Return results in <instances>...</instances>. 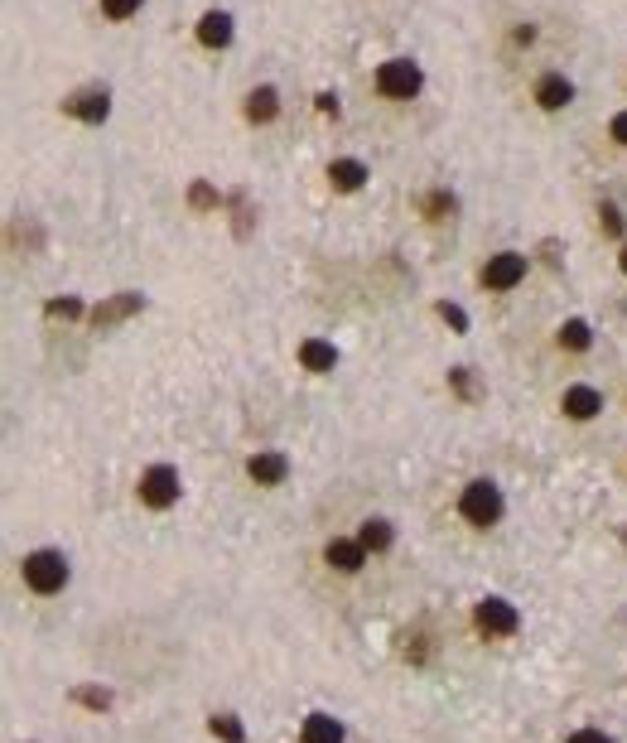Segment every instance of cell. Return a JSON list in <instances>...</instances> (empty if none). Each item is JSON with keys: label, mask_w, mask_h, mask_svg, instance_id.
Masks as SVG:
<instances>
[{"label": "cell", "mask_w": 627, "mask_h": 743, "mask_svg": "<svg viewBox=\"0 0 627 743\" xmlns=\"http://www.w3.org/2000/svg\"><path fill=\"white\" fill-rule=\"evenodd\" d=\"M328 184L338 193H357L367 184V165H362V160H333V165H328Z\"/></svg>", "instance_id": "obj_15"}, {"label": "cell", "mask_w": 627, "mask_h": 743, "mask_svg": "<svg viewBox=\"0 0 627 743\" xmlns=\"http://www.w3.org/2000/svg\"><path fill=\"white\" fill-rule=\"evenodd\" d=\"M565 743H613L608 734H599V729H579V734H570Z\"/></svg>", "instance_id": "obj_23"}, {"label": "cell", "mask_w": 627, "mask_h": 743, "mask_svg": "<svg viewBox=\"0 0 627 743\" xmlns=\"http://www.w3.org/2000/svg\"><path fill=\"white\" fill-rule=\"evenodd\" d=\"M439 314H444V319H449V324H454V329H459V333L468 329V314H464V309H459V304H439Z\"/></svg>", "instance_id": "obj_22"}, {"label": "cell", "mask_w": 627, "mask_h": 743, "mask_svg": "<svg viewBox=\"0 0 627 743\" xmlns=\"http://www.w3.org/2000/svg\"><path fill=\"white\" fill-rule=\"evenodd\" d=\"M20 575H25V584L34 594L49 599V594H58V589L68 584L73 570H68V555L63 551H29L25 560H20Z\"/></svg>", "instance_id": "obj_2"}, {"label": "cell", "mask_w": 627, "mask_h": 743, "mask_svg": "<svg viewBox=\"0 0 627 743\" xmlns=\"http://www.w3.org/2000/svg\"><path fill=\"white\" fill-rule=\"evenodd\" d=\"M63 111H68V116H78V121H92V126H97V121H107L111 97L102 92V87H92V92H78V97H68V102H63Z\"/></svg>", "instance_id": "obj_8"}, {"label": "cell", "mask_w": 627, "mask_h": 743, "mask_svg": "<svg viewBox=\"0 0 627 743\" xmlns=\"http://www.w3.org/2000/svg\"><path fill=\"white\" fill-rule=\"evenodd\" d=\"M300 362H304V372H333V367H338V348L324 343V338H304Z\"/></svg>", "instance_id": "obj_13"}, {"label": "cell", "mask_w": 627, "mask_h": 743, "mask_svg": "<svg viewBox=\"0 0 627 743\" xmlns=\"http://www.w3.org/2000/svg\"><path fill=\"white\" fill-rule=\"evenodd\" d=\"M319 111H333V116H338V97H333V92H319Z\"/></svg>", "instance_id": "obj_25"}, {"label": "cell", "mask_w": 627, "mask_h": 743, "mask_svg": "<svg viewBox=\"0 0 627 743\" xmlns=\"http://www.w3.org/2000/svg\"><path fill=\"white\" fill-rule=\"evenodd\" d=\"M140 10V0H102V15L107 20H131Z\"/></svg>", "instance_id": "obj_20"}, {"label": "cell", "mask_w": 627, "mask_h": 743, "mask_svg": "<svg viewBox=\"0 0 627 743\" xmlns=\"http://www.w3.org/2000/svg\"><path fill=\"white\" fill-rule=\"evenodd\" d=\"M618 266H623V276H627V247H623V256H618Z\"/></svg>", "instance_id": "obj_26"}, {"label": "cell", "mask_w": 627, "mask_h": 743, "mask_svg": "<svg viewBox=\"0 0 627 743\" xmlns=\"http://www.w3.org/2000/svg\"><path fill=\"white\" fill-rule=\"evenodd\" d=\"M473 623H478V633H488V637H512L521 628V613L517 604H507V599H483V604L473 608Z\"/></svg>", "instance_id": "obj_5"}, {"label": "cell", "mask_w": 627, "mask_h": 743, "mask_svg": "<svg viewBox=\"0 0 627 743\" xmlns=\"http://www.w3.org/2000/svg\"><path fill=\"white\" fill-rule=\"evenodd\" d=\"M198 39H203L208 49H227V44H232V15H227V10H208V15L198 20Z\"/></svg>", "instance_id": "obj_12"}, {"label": "cell", "mask_w": 627, "mask_h": 743, "mask_svg": "<svg viewBox=\"0 0 627 743\" xmlns=\"http://www.w3.org/2000/svg\"><path fill=\"white\" fill-rule=\"evenodd\" d=\"M324 560L338 570V575H357V570L367 565V551H362V541H343V536H338V541H328L324 546Z\"/></svg>", "instance_id": "obj_9"}, {"label": "cell", "mask_w": 627, "mask_h": 743, "mask_svg": "<svg viewBox=\"0 0 627 743\" xmlns=\"http://www.w3.org/2000/svg\"><path fill=\"white\" fill-rule=\"evenodd\" d=\"M246 473H251L256 488H280V483L290 478V459H285L280 449H261V454L246 459Z\"/></svg>", "instance_id": "obj_7"}, {"label": "cell", "mask_w": 627, "mask_h": 743, "mask_svg": "<svg viewBox=\"0 0 627 743\" xmlns=\"http://www.w3.org/2000/svg\"><path fill=\"white\" fill-rule=\"evenodd\" d=\"M140 502L155 507V512L174 507V502H179V468H169V464L145 468V473H140Z\"/></svg>", "instance_id": "obj_4"}, {"label": "cell", "mask_w": 627, "mask_h": 743, "mask_svg": "<svg viewBox=\"0 0 627 743\" xmlns=\"http://www.w3.org/2000/svg\"><path fill=\"white\" fill-rule=\"evenodd\" d=\"M420 63H410V58H386L382 68H377V92L391 97V102H410L415 92H420Z\"/></svg>", "instance_id": "obj_3"}, {"label": "cell", "mask_w": 627, "mask_h": 743, "mask_svg": "<svg viewBox=\"0 0 627 743\" xmlns=\"http://www.w3.org/2000/svg\"><path fill=\"white\" fill-rule=\"evenodd\" d=\"M275 111H280V92H275V87H251V97H246V121L266 126V121H275Z\"/></svg>", "instance_id": "obj_16"}, {"label": "cell", "mask_w": 627, "mask_h": 743, "mask_svg": "<svg viewBox=\"0 0 627 743\" xmlns=\"http://www.w3.org/2000/svg\"><path fill=\"white\" fill-rule=\"evenodd\" d=\"M560 411L570 415V420H594L603 411V396L594 386H570L565 396H560Z\"/></svg>", "instance_id": "obj_10"}, {"label": "cell", "mask_w": 627, "mask_h": 743, "mask_svg": "<svg viewBox=\"0 0 627 743\" xmlns=\"http://www.w3.org/2000/svg\"><path fill=\"white\" fill-rule=\"evenodd\" d=\"M478 280H483V290H517L526 280V256L521 251H497V256H488Z\"/></svg>", "instance_id": "obj_6"}, {"label": "cell", "mask_w": 627, "mask_h": 743, "mask_svg": "<svg viewBox=\"0 0 627 743\" xmlns=\"http://www.w3.org/2000/svg\"><path fill=\"white\" fill-rule=\"evenodd\" d=\"M599 222H603V232H608V237H623V213H618L613 203H603V208H599Z\"/></svg>", "instance_id": "obj_21"}, {"label": "cell", "mask_w": 627, "mask_h": 743, "mask_svg": "<svg viewBox=\"0 0 627 743\" xmlns=\"http://www.w3.org/2000/svg\"><path fill=\"white\" fill-rule=\"evenodd\" d=\"M300 743H343V724L319 710V715H309L300 724Z\"/></svg>", "instance_id": "obj_14"}, {"label": "cell", "mask_w": 627, "mask_h": 743, "mask_svg": "<svg viewBox=\"0 0 627 743\" xmlns=\"http://www.w3.org/2000/svg\"><path fill=\"white\" fill-rule=\"evenodd\" d=\"M502 512H507V502H502V488L492 483V478H473L459 497V517L468 526H478V531H488V526L502 522Z\"/></svg>", "instance_id": "obj_1"}, {"label": "cell", "mask_w": 627, "mask_h": 743, "mask_svg": "<svg viewBox=\"0 0 627 743\" xmlns=\"http://www.w3.org/2000/svg\"><path fill=\"white\" fill-rule=\"evenodd\" d=\"M594 343V329L584 324V319H565L560 324V348H570V353H584Z\"/></svg>", "instance_id": "obj_18"}, {"label": "cell", "mask_w": 627, "mask_h": 743, "mask_svg": "<svg viewBox=\"0 0 627 743\" xmlns=\"http://www.w3.org/2000/svg\"><path fill=\"white\" fill-rule=\"evenodd\" d=\"M357 541H362V551L382 555V551H391L396 531H391V522H386V517H367V522H362V531H357Z\"/></svg>", "instance_id": "obj_17"}, {"label": "cell", "mask_w": 627, "mask_h": 743, "mask_svg": "<svg viewBox=\"0 0 627 743\" xmlns=\"http://www.w3.org/2000/svg\"><path fill=\"white\" fill-rule=\"evenodd\" d=\"M608 136L618 140V145H627V111H618V116H613V126H608Z\"/></svg>", "instance_id": "obj_24"}, {"label": "cell", "mask_w": 627, "mask_h": 743, "mask_svg": "<svg viewBox=\"0 0 627 743\" xmlns=\"http://www.w3.org/2000/svg\"><path fill=\"white\" fill-rule=\"evenodd\" d=\"M208 729H213V739H222V743H246V729L237 715H213Z\"/></svg>", "instance_id": "obj_19"}, {"label": "cell", "mask_w": 627, "mask_h": 743, "mask_svg": "<svg viewBox=\"0 0 627 743\" xmlns=\"http://www.w3.org/2000/svg\"><path fill=\"white\" fill-rule=\"evenodd\" d=\"M536 102H541L546 111L570 107V102H574V83L565 78V73H546V78L536 83Z\"/></svg>", "instance_id": "obj_11"}]
</instances>
